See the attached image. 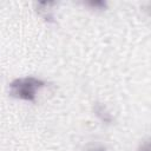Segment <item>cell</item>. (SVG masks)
I'll return each mask as SVG.
<instances>
[{"instance_id": "obj_1", "label": "cell", "mask_w": 151, "mask_h": 151, "mask_svg": "<svg viewBox=\"0 0 151 151\" xmlns=\"http://www.w3.org/2000/svg\"><path fill=\"white\" fill-rule=\"evenodd\" d=\"M45 86H46L45 80L29 76V77H20L13 79L8 84V90L11 97L33 103L35 101L37 93Z\"/></svg>"}, {"instance_id": "obj_2", "label": "cell", "mask_w": 151, "mask_h": 151, "mask_svg": "<svg viewBox=\"0 0 151 151\" xmlns=\"http://www.w3.org/2000/svg\"><path fill=\"white\" fill-rule=\"evenodd\" d=\"M94 111H96V114H97L101 120H104V122H110V120H111V116H110V113H107V112L104 110V106L97 105Z\"/></svg>"}, {"instance_id": "obj_3", "label": "cell", "mask_w": 151, "mask_h": 151, "mask_svg": "<svg viewBox=\"0 0 151 151\" xmlns=\"http://www.w3.org/2000/svg\"><path fill=\"white\" fill-rule=\"evenodd\" d=\"M138 151H150V143H149V140L144 142V143L140 145V147L138 149Z\"/></svg>"}, {"instance_id": "obj_4", "label": "cell", "mask_w": 151, "mask_h": 151, "mask_svg": "<svg viewBox=\"0 0 151 151\" xmlns=\"http://www.w3.org/2000/svg\"><path fill=\"white\" fill-rule=\"evenodd\" d=\"M86 151H106L104 147H101V146H94V147H90V149H87Z\"/></svg>"}]
</instances>
